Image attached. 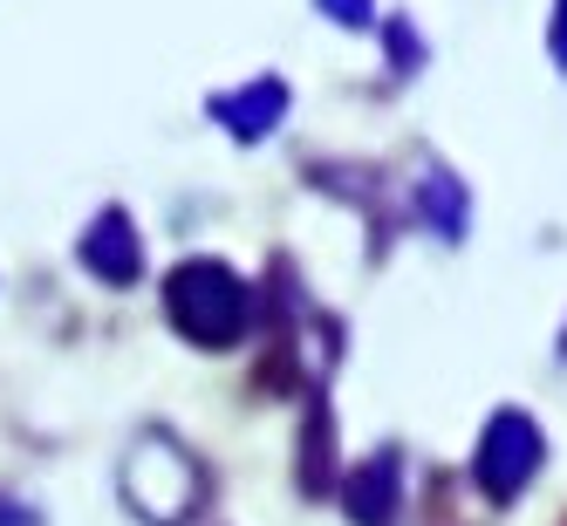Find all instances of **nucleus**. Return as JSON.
<instances>
[{"mask_svg":"<svg viewBox=\"0 0 567 526\" xmlns=\"http://www.w3.org/2000/svg\"><path fill=\"white\" fill-rule=\"evenodd\" d=\"M165 314H172V329L192 336L198 349H233L239 336H247V288L219 267V260H192L165 280Z\"/></svg>","mask_w":567,"mask_h":526,"instance_id":"nucleus-1","label":"nucleus"},{"mask_svg":"<svg viewBox=\"0 0 567 526\" xmlns=\"http://www.w3.org/2000/svg\"><path fill=\"white\" fill-rule=\"evenodd\" d=\"M534 465H540V437H534V424L526 417H499L493 431L478 437V485H485V499H519V485L534 478Z\"/></svg>","mask_w":567,"mask_h":526,"instance_id":"nucleus-2","label":"nucleus"},{"mask_svg":"<svg viewBox=\"0 0 567 526\" xmlns=\"http://www.w3.org/2000/svg\"><path fill=\"white\" fill-rule=\"evenodd\" d=\"M349 519L355 526H396V506H403V493H396V458H377V465H362L355 478H349Z\"/></svg>","mask_w":567,"mask_h":526,"instance_id":"nucleus-3","label":"nucleus"},{"mask_svg":"<svg viewBox=\"0 0 567 526\" xmlns=\"http://www.w3.org/2000/svg\"><path fill=\"white\" fill-rule=\"evenodd\" d=\"M83 267L103 274V280H137V239H131V219L124 213H103L83 239Z\"/></svg>","mask_w":567,"mask_h":526,"instance_id":"nucleus-4","label":"nucleus"}]
</instances>
